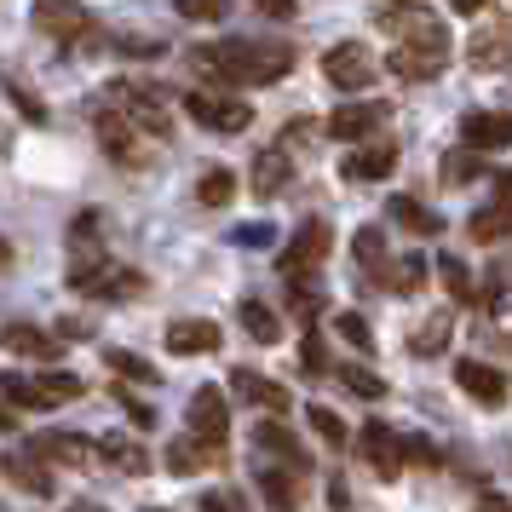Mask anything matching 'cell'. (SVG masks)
Returning <instances> with one entry per match:
<instances>
[{"mask_svg": "<svg viewBox=\"0 0 512 512\" xmlns=\"http://www.w3.org/2000/svg\"><path fill=\"white\" fill-rule=\"evenodd\" d=\"M185 110H190V121H202L213 133H248V121H254V104L225 98V93H190Z\"/></svg>", "mask_w": 512, "mask_h": 512, "instance_id": "cell-9", "label": "cell"}, {"mask_svg": "<svg viewBox=\"0 0 512 512\" xmlns=\"http://www.w3.org/2000/svg\"><path fill=\"white\" fill-rule=\"evenodd\" d=\"M29 24H35V35H47L58 47H98V24L81 0H35Z\"/></svg>", "mask_w": 512, "mask_h": 512, "instance_id": "cell-2", "label": "cell"}, {"mask_svg": "<svg viewBox=\"0 0 512 512\" xmlns=\"http://www.w3.org/2000/svg\"><path fill=\"white\" fill-rule=\"evenodd\" d=\"M472 64L478 70H507L512 64V24H484L472 35Z\"/></svg>", "mask_w": 512, "mask_h": 512, "instance_id": "cell-25", "label": "cell"}, {"mask_svg": "<svg viewBox=\"0 0 512 512\" xmlns=\"http://www.w3.org/2000/svg\"><path fill=\"white\" fill-rule=\"evenodd\" d=\"M455 386H461L472 403H484V409H501V403H507V374L489 369V363H478V357L455 363Z\"/></svg>", "mask_w": 512, "mask_h": 512, "instance_id": "cell-16", "label": "cell"}, {"mask_svg": "<svg viewBox=\"0 0 512 512\" xmlns=\"http://www.w3.org/2000/svg\"><path fill=\"white\" fill-rule=\"evenodd\" d=\"M294 311H300V317H317V294H311V288H294Z\"/></svg>", "mask_w": 512, "mask_h": 512, "instance_id": "cell-51", "label": "cell"}, {"mask_svg": "<svg viewBox=\"0 0 512 512\" xmlns=\"http://www.w3.org/2000/svg\"><path fill=\"white\" fill-rule=\"evenodd\" d=\"M466 231H472V242H507V236H512V208H507V202H495V208H478Z\"/></svg>", "mask_w": 512, "mask_h": 512, "instance_id": "cell-31", "label": "cell"}, {"mask_svg": "<svg viewBox=\"0 0 512 512\" xmlns=\"http://www.w3.org/2000/svg\"><path fill=\"white\" fill-rule=\"evenodd\" d=\"M472 173H478V150H455V156L443 162V179H455V185H461V179H472Z\"/></svg>", "mask_w": 512, "mask_h": 512, "instance_id": "cell-44", "label": "cell"}, {"mask_svg": "<svg viewBox=\"0 0 512 512\" xmlns=\"http://www.w3.org/2000/svg\"><path fill=\"white\" fill-rule=\"evenodd\" d=\"M0 472H6L12 484H24L29 495H52V489H58V484H52V472L41 466V455H6Z\"/></svg>", "mask_w": 512, "mask_h": 512, "instance_id": "cell-28", "label": "cell"}, {"mask_svg": "<svg viewBox=\"0 0 512 512\" xmlns=\"http://www.w3.org/2000/svg\"><path fill=\"white\" fill-rule=\"evenodd\" d=\"M305 420H311V432H317L328 449H346V420L334 415L328 403H311V409H305Z\"/></svg>", "mask_w": 512, "mask_h": 512, "instance_id": "cell-36", "label": "cell"}, {"mask_svg": "<svg viewBox=\"0 0 512 512\" xmlns=\"http://www.w3.org/2000/svg\"><path fill=\"white\" fill-rule=\"evenodd\" d=\"M190 64L225 87H271L294 70V52L271 41H219V47H190Z\"/></svg>", "mask_w": 512, "mask_h": 512, "instance_id": "cell-1", "label": "cell"}, {"mask_svg": "<svg viewBox=\"0 0 512 512\" xmlns=\"http://www.w3.org/2000/svg\"><path fill=\"white\" fill-rule=\"evenodd\" d=\"M449 6H455V12H461V18H478V12H484L489 0H449Z\"/></svg>", "mask_w": 512, "mask_h": 512, "instance_id": "cell-54", "label": "cell"}, {"mask_svg": "<svg viewBox=\"0 0 512 512\" xmlns=\"http://www.w3.org/2000/svg\"><path fill=\"white\" fill-rule=\"evenodd\" d=\"M443 64H449V47H403V41L392 47L397 81H432V75H443Z\"/></svg>", "mask_w": 512, "mask_h": 512, "instance_id": "cell-21", "label": "cell"}, {"mask_svg": "<svg viewBox=\"0 0 512 512\" xmlns=\"http://www.w3.org/2000/svg\"><path fill=\"white\" fill-rule=\"evenodd\" d=\"M300 363H305V374H328V351H323V334H305V340H300Z\"/></svg>", "mask_w": 512, "mask_h": 512, "instance_id": "cell-43", "label": "cell"}, {"mask_svg": "<svg viewBox=\"0 0 512 512\" xmlns=\"http://www.w3.org/2000/svg\"><path fill=\"white\" fill-rule=\"evenodd\" d=\"M351 248H357V265H363V271H380V265H386V236L374 231V225H363Z\"/></svg>", "mask_w": 512, "mask_h": 512, "instance_id": "cell-38", "label": "cell"}, {"mask_svg": "<svg viewBox=\"0 0 512 512\" xmlns=\"http://www.w3.org/2000/svg\"><path fill=\"white\" fill-rule=\"evenodd\" d=\"M167 351H173V357H208V351H219V323H208V317H179V323H167Z\"/></svg>", "mask_w": 512, "mask_h": 512, "instance_id": "cell-17", "label": "cell"}, {"mask_svg": "<svg viewBox=\"0 0 512 512\" xmlns=\"http://www.w3.org/2000/svg\"><path fill=\"white\" fill-rule=\"evenodd\" d=\"M70 512H110V507H98V501H75Z\"/></svg>", "mask_w": 512, "mask_h": 512, "instance_id": "cell-56", "label": "cell"}, {"mask_svg": "<svg viewBox=\"0 0 512 512\" xmlns=\"http://www.w3.org/2000/svg\"><path fill=\"white\" fill-rule=\"evenodd\" d=\"M495 185H501V202H507V208H512V173H501Z\"/></svg>", "mask_w": 512, "mask_h": 512, "instance_id": "cell-55", "label": "cell"}, {"mask_svg": "<svg viewBox=\"0 0 512 512\" xmlns=\"http://www.w3.org/2000/svg\"><path fill=\"white\" fill-rule=\"evenodd\" d=\"M104 104L110 110H121V116L133 121L139 133H150V139H167L173 133V116H167V104L156 87H133V81H110L104 87Z\"/></svg>", "mask_w": 512, "mask_h": 512, "instance_id": "cell-5", "label": "cell"}, {"mask_svg": "<svg viewBox=\"0 0 512 512\" xmlns=\"http://www.w3.org/2000/svg\"><path fill=\"white\" fill-rule=\"evenodd\" d=\"M173 6H179V18H190V24H219L231 12V0H173Z\"/></svg>", "mask_w": 512, "mask_h": 512, "instance_id": "cell-41", "label": "cell"}, {"mask_svg": "<svg viewBox=\"0 0 512 512\" xmlns=\"http://www.w3.org/2000/svg\"><path fill=\"white\" fill-rule=\"evenodd\" d=\"M0 346L12 351V357L52 363V357L64 351V340H58V334H47V328H35V323H6V328H0Z\"/></svg>", "mask_w": 512, "mask_h": 512, "instance_id": "cell-18", "label": "cell"}, {"mask_svg": "<svg viewBox=\"0 0 512 512\" xmlns=\"http://www.w3.org/2000/svg\"><path fill=\"white\" fill-rule=\"evenodd\" d=\"M254 484H259V501L271 512H294L305 501V489H300V472H282V466H259L254 472Z\"/></svg>", "mask_w": 512, "mask_h": 512, "instance_id": "cell-22", "label": "cell"}, {"mask_svg": "<svg viewBox=\"0 0 512 512\" xmlns=\"http://www.w3.org/2000/svg\"><path fill=\"white\" fill-rule=\"evenodd\" d=\"M392 167H397V144L369 139V144H357L346 162H340V179H351V185H374V179H392Z\"/></svg>", "mask_w": 512, "mask_h": 512, "instance_id": "cell-15", "label": "cell"}, {"mask_svg": "<svg viewBox=\"0 0 512 512\" xmlns=\"http://www.w3.org/2000/svg\"><path fill=\"white\" fill-rule=\"evenodd\" d=\"M93 127H98V144H104V150H110L121 167H139V156H144V150H139V127L121 116V110L98 104V110H93Z\"/></svg>", "mask_w": 512, "mask_h": 512, "instance_id": "cell-13", "label": "cell"}, {"mask_svg": "<svg viewBox=\"0 0 512 512\" xmlns=\"http://www.w3.org/2000/svg\"><path fill=\"white\" fill-rule=\"evenodd\" d=\"M392 219L403 225V231H415V236H438L443 231V219L432 208H420L415 196H392Z\"/></svg>", "mask_w": 512, "mask_h": 512, "instance_id": "cell-30", "label": "cell"}, {"mask_svg": "<svg viewBox=\"0 0 512 512\" xmlns=\"http://www.w3.org/2000/svg\"><path fill=\"white\" fill-rule=\"evenodd\" d=\"M328 242H334V231H328L323 219H305L300 231L288 236V248H282V277H311L317 265L328 259Z\"/></svg>", "mask_w": 512, "mask_h": 512, "instance_id": "cell-7", "label": "cell"}, {"mask_svg": "<svg viewBox=\"0 0 512 512\" xmlns=\"http://www.w3.org/2000/svg\"><path fill=\"white\" fill-rule=\"evenodd\" d=\"M104 363H110L116 374H127V380H144V386H156V380H162V374H156V363H144L139 351H121V346H110V351H104Z\"/></svg>", "mask_w": 512, "mask_h": 512, "instance_id": "cell-37", "label": "cell"}, {"mask_svg": "<svg viewBox=\"0 0 512 512\" xmlns=\"http://www.w3.org/2000/svg\"><path fill=\"white\" fill-rule=\"evenodd\" d=\"M29 455H41V461H52V466H81V472H93L98 438H81V432H41V438H29Z\"/></svg>", "mask_w": 512, "mask_h": 512, "instance_id": "cell-10", "label": "cell"}, {"mask_svg": "<svg viewBox=\"0 0 512 512\" xmlns=\"http://www.w3.org/2000/svg\"><path fill=\"white\" fill-rule=\"evenodd\" d=\"M98 461H110L116 472H127V478H144V472H150V449H144L139 438L104 432V438H98Z\"/></svg>", "mask_w": 512, "mask_h": 512, "instance_id": "cell-24", "label": "cell"}, {"mask_svg": "<svg viewBox=\"0 0 512 512\" xmlns=\"http://www.w3.org/2000/svg\"><path fill=\"white\" fill-rule=\"evenodd\" d=\"M190 432L202 443H213V449H225V438H231V409H225V392L219 386H196V397H190Z\"/></svg>", "mask_w": 512, "mask_h": 512, "instance_id": "cell-11", "label": "cell"}, {"mask_svg": "<svg viewBox=\"0 0 512 512\" xmlns=\"http://www.w3.org/2000/svg\"><path fill=\"white\" fill-rule=\"evenodd\" d=\"M231 196H236V173L231 167H208L202 185H196V202H202V208H225Z\"/></svg>", "mask_w": 512, "mask_h": 512, "instance_id": "cell-34", "label": "cell"}, {"mask_svg": "<svg viewBox=\"0 0 512 512\" xmlns=\"http://www.w3.org/2000/svg\"><path fill=\"white\" fill-rule=\"evenodd\" d=\"M438 277H443V288H449L455 300H478V294H472V277H466V265H461L455 254L438 259Z\"/></svg>", "mask_w": 512, "mask_h": 512, "instance_id": "cell-39", "label": "cell"}, {"mask_svg": "<svg viewBox=\"0 0 512 512\" xmlns=\"http://www.w3.org/2000/svg\"><path fill=\"white\" fill-rule=\"evenodd\" d=\"M265 18H294V0H259Z\"/></svg>", "mask_w": 512, "mask_h": 512, "instance_id": "cell-52", "label": "cell"}, {"mask_svg": "<svg viewBox=\"0 0 512 512\" xmlns=\"http://www.w3.org/2000/svg\"><path fill=\"white\" fill-rule=\"evenodd\" d=\"M323 75L340 87V93H363L374 81V52L363 41H340V47L323 52Z\"/></svg>", "mask_w": 512, "mask_h": 512, "instance_id": "cell-8", "label": "cell"}, {"mask_svg": "<svg viewBox=\"0 0 512 512\" xmlns=\"http://www.w3.org/2000/svg\"><path fill=\"white\" fill-rule=\"evenodd\" d=\"M357 449H363V461H369L386 484H397V472H403V438H397L386 420H369V426L357 432Z\"/></svg>", "mask_w": 512, "mask_h": 512, "instance_id": "cell-12", "label": "cell"}, {"mask_svg": "<svg viewBox=\"0 0 512 512\" xmlns=\"http://www.w3.org/2000/svg\"><path fill=\"white\" fill-rule=\"evenodd\" d=\"M380 121H386V104H340V110L328 116V133L340 144H363V139H374Z\"/></svg>", "mask_w": 512, "mask_h": 512, "instance_id": "cell-20", "label": "cell"}, {"mask_svg": "<svg viewBox=\"0 0 512 512\" xmlns=\"http://www.w3.org/2000/svg\"><path fill=\"white\" fill-rule=\"evenodd\" d=\"M236 317H242V328L254 334L259 346H277V340H282V323H277V311H271V305L242 300V305H236Z\"/></svg>", "mask_w": 512, "mask_h": 512, "instance_id": "cell-29", "label": "cell"}, {"mask_svg": "<svg viewBox=\"0 0 512 512\" xmlns=\"http://www.w3.org/2000/svg\"><path fill=\"white\" fill-rule=\"evenodd\" d=\"M449 311H438V317H426V323L415 328V334H409V351H415V357H438L443 346H449Z\"/></svg>", "mask_w": 512, "mask_h": 512, "instance_id": "cell-32", "label": "cell"}, {"mask_svg": "<svg viewBox=\"0 0 512 512\" xmlns=\"http://www.w3.org/2000/svg\"><path fill=\"white\" fill-rule=\"evenodd\" d=\"M461 144L466 150H507L512 144V110H466L461 116Z\"/></svg>", "mask_w": 512, "mask_h": 512, "instance_id": "cell-14", "label": "cell"}, {"mask_svg": "<svg viewBox=\"0 0 512 512\" xmlns=\"http://www.w3.org/2000/svg\"><path fill=\"white\" fill-rule=\"evenodd\" d=\"M231 392L242 397V403H254V409H271V415H288V409H294L288 386H277V380H265V374H254V369H236Z\"/></svg>", "mask_w": 512, "mask_h": 512, "instance_id": "cell-19", "label": "cell"}, {"mask_svg": "<svg viewBox=\"0 0 512 512\" xmlns=\"http://www.w3.org/2000/svg\"><path fill=\"white\" fill-rule=\"evenodd\" d=\"M288 179H294L288 150H259V156H254V196H282Z\"/></svg>", "mask_w": 512, "mask_h": 512, "instance_id": "cell-26", "label": "cell"}, {"mask_svg": "<svg viewBox=\"0 0 512 512\" xmlns=\"http://www.w3.org/2000/svg\"><path fill=\"white\" fill-rule=\"evenodd\" d=\"M0 432H12V409H0Z\"/></svg>", "mask_w": 512, "mask_h": 512, "instance_id": "cell-58", "label": "cell"}, {"mask_svg": "<svg viewBox=\"0 0 512 512\" xmlns=\"http://www.w3.org/2000/svg\"><path fill=\"white\" fill-rule=\"evenodd\" d=\"M334 334H340L346 346H357V351H374V334H369V323H363L357 311H340V317H334Z\"/></svg>", "mask_w": 512, "mask_h": 512, "instance_id": "cell-40", "label": "cell"}, {"mask_svg": "<svg viewBox=\"0 0 512 512\" xmlns=\"http://www.w3.org/2000/svg\"><path fill=\"white\" fill-rule=\"evenodd\" d=\"M202 512H248V507L236 501L231 489H213V495H202Z\"/></svg>", "mask_w": 512, "mask_h": 512, "instance_id": "cell-48", "label": "cell"}, {"mask_svg": "<svg viewBox=\"0 0 512 512\" xmlns=\"http://www.w3.org/2000/svg\"><path fill=\"white\" fill-rule=\"evenodd\" d=\"M0 87H6V98H12V104H18V110H24V121H35V127H41V121H47V110H41V104H35V93H29V87H18V81H6V70H0Z\"/></svg>", "mask_w": 512, "mask_h": 512, "instance_id": "cell-42", "label": "cell"}, {"mask_svg": "<svg viewBox=\"0 0 512 512\" xmlns=\"http://www.w3.org/2000/svg\"><path fill=\"white\" fill-rule=\"evenodd\" d=\"M386 282H392V294H420V288H426V259L403 254L392 271H386Z\"/></svg>", "mask_w": 512, "mask_h": 512, "instance_id": "cell-35", "label": "cell"}, {"mask_svg": "<svg viewBox=\"0 0 512 512\" xmlns=\"http://www.w3.org/2000/svg\"><path fill=\"white\" fill-rule=\"evenodd\" d=\"M87 334H93V328L81 323V317H64V323H58V340H87Z\"/></svg>", "mask_w": 512, "mask_h": 512, "instance_id": "cell-50", "label": "cell"}, {"mask_svg": "<svg viewBox=\"0 0 512 512\" xmlns=\"http://www.w3.org/2000/svg\"><path fill=\"white\" fill-rule=\"evenodd\" d=\"M328 501H334V507H340V512L351 507V495H346V478H334V484H328Z\"/></svg>", "mask_w": 512, "mask_h": 512, "instance_id": "cell-53", "label": "cell"}, {"mask_svg": "<svg viewBox=\"0 0 512 512\" xmlns=\"http://www.w3.org/2000/svg\"><path fill=\"white\" fill-rule=\"evenodd\" d=\"M334 374H340V386H346L351 397H363V403H380V397H386V380L374 369H363V363H340Z\"/></svg>", "mask_w": 512, "mask_h": 512, "instance_id": "cell-33", "label": "cell"}, {"mask_svg": "<svg viewBox=\"0 0 512 512\" xmlns=\"http://www.w3.org/2000/svg\"><path fill=\"white\" fill-rule=\"evenodd\" d=\"M403 461H415V466H438V449L426 438H403Z\"/></svg>", "mask_w": 512, "mask_h": 512, "instance_id": "cell-47", "label": "cell"}, {"mask_svg": "<svg viewBox=\"0 0 512 512\" xmlns=\"http://www.w3.org/2000/svg\"><path fill=\"white\" fill-rule=\"evenodd\" d=\"M478 512H512V501L501 489H484V495H478Z\"/></svg>", "mask_w": 512, "mask_h": 512, "instance_id": "cell-49", "label": "cell"}, {"mask_svg": "<svg viewBox=\"0 0 512 512\" xmlns=\"http://www.w3.org/2000/svg\"><path fill=\"white\" fill-rule=\"evenodd\" d=\"M271 236H277L271 225H236L231 242H242V248H271Z\"/></svg>", "mask_w": 512, "mask_h": 512, "instance_id": "cell-46", "label": "cell"}, {"mask_svg": "<svg viewBox=\"0 0 512 512\" xmlns=\"http://www.w3.org/2000/svg\"><path fill=\"white\" fill-rule=\"evenodd\" d=\"M254 443L259 449H265V455H277L282 466H288V472H311V455H305L300 443H294V432H288V426H282V420H265V426H254Z\"/></svg>", "mask_w": 512, "mask_h": 512, "instance_id": "cell-23", "label": "cell"}, {"mask_svg": "<svg viewBox=\"0 0 512 512\" xmlns=\"http://www.w3.org/2000/svg\"><path fill=\"white\" fill-rule=\"evenodd\" d=\"M213 455H219V449H213V443H202L196 432H190V438H173V443H167V472L190 478V472H202Z\"/></svg>", "mask_w": 512, "mask_h": 512, "instance_id": "cell-27", "label": "cell"}, {"mask_svg": "<svg viewBox=\"0 0 512 512\" xmlns=\"http://www.w3.org/2000/svg\"><path fill=\"white\" fill-rule=\"evenodd\" d=\"M116 403L133 415V426H139V432H150V426H156V409H150V403H139L133 392H116Z\"/></svg>", "mask_w": 512, "mask_h": 512, "instance_id": "cell-45", "label": "cell"}, {"mask_svg": "<svg viewBox=\"0 0 512 512\" xmlns=\"http://www.w3.org/2000/svg\"><path fill=\"white\" fill-rule=\"evenodd\" d=\"M6 265H12V248H6V236H0V271H6Z\"/></svg>", "mask_w": 512, "mask_h": 512, "instance_id": "cell-57", "label": "cell"}, {"mask_svg": "<svg viewBox=\"0 0 512 512\" xmlns=\"http://www.w3.org/2000/svg\"><path fill=\"white\" fill-rule=\"evenodd\" d=\"M70 288L93 294V300H139L144 277H139V271H127V265H110V259L98 254V259H75Z\"/></svg>", "mask_w": 512, "mask_h": 512, "instance_id": "cell-6", "label": "cell"}, {"mask_svg": "<svg viewBox=\"0 0 512 512\" xmlns=\"http://www.w3.org/2000/svg\"><path fill=\"white\" fill-rule=\"evenodd\" d=\"M374 24L386 29L392 41H403V47H449L443 18L432 12V6H420V0H392V6H380Z\"/></svg>", "mask_w": 512, "mask_h": 512, "instance_id": "cell-3", "label": "cell"}, {"mask_svg": "<svg viewBox=\"0 0 512 512\" xmlns=\"http://www.w3.org/2000/svg\"><path fill=\"white\" fill-rule=\"evenodd\" d=\"M0 392L12 409H58V403H75L87 386L75 374H6Z\"/></svg>", "mask_w": 512, "mask_h": 512, "instance_id": "cell-4", "label": "cell"}]
</instances>
